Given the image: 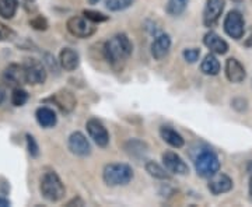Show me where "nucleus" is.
Here are the masks:
<instances>
[{"instance_id":"5","label":"nucleus","mask_w":252,"mask_h":207,"mask_svg":"<svg viewBox=\"0 0 252 207\" xmlns=\"http://www.w3.org/2000/svg\"><path fill=\"white\" fill-rule=\"evenodd\" d=\"M95 24L87 17L74 16L67 20V31L77 38H89L95 32Z\"/></svg>"},{"instance_id":"9","label":"nucleus","mask_w":252,"mask_h":207,"mask_svg":"<svg viewBox=\"0 0 252 207\" xmlns=\"http://www.w3.org/2000/svg\"><path fill=\"white\" fill-rule=\"evenodd\" d=\"M225 0H207L203 9V26L212 28L219 23L224 11Z\"/></svg>"},{"instance_id":"27","label":"nucleus","mask_w":252,"mask_h":207,"mask_svg":"<svg viewBox=\"0 0 252 207\" xmlns=\"http://www.w3.org/2000/svg\"><path fill=\"white\" fill-rule=\"evenodd\" d=\"M83 16L89 18L90 21L94 23V24H97V23H104V21L108 20V17H107L105 14L98 13V11H93V10H84V11H83Z\"/></svg>"},{"instance_id":"25","label":"nucleus","mask_w":252,"mask_h":207,"mask_svg":"<svg viewBox=\"0 0 252 207\" xmlns=\"http://www.w3.org/2000/svg\"><path fill=\"white\" fill-rule=\"evenodd\" d=\"M28 97L30 95H28L27 91L21 89V87H17V89L13 90V94H11V104L14 107H23L28 101Z\"/></svg>"},{"instance_id":"16","label":"nucleus","mask_w":252,"mask_h":207,"mask_svg":"<svg viewBox=\"0 0 252 207\" xmlns=\"http://www.w3.org/2000/svg\"><path fill=\"white\" fill-rule=\"evenodd\" d=\"M203 44L212 54L225 55L228 52V44L215 31L207 32L205 38H203Z\"/></svg>"},{"instance_id":"28","label":"nucleus","mask_w":252,"mask_h":207,"mask_svg":"<svg viewBox=\"0 0 252 207\" xmlns=\"http://www.w3.org/2000/svg\"><path fill=\"white\" fill-rule=\"evenodd\" d=\"M184 59L188 62V63H195L200 56V49L198 48H189V49H185L184 51Z\"/></svg>"},{"instance_id":"23","label":"nucleus","mask_w":252,"mask_h":207,"mask_svg":"<svg viewBox=\"0 0 252 207\" xmlns=\"http://www.w3.org/2000/svg\"><path fill=\"white\" fill-rule=\"evenodd\" d=\"M18 9L17 0H0V17L10 20L16 16Z\"/></svg>"},{"instance_id":"20","label":"nucleus","mask_w":252,"mask_h":207,"mask_svg":"<svg viewBox=\"0 0 252 207\" xmlns=\"http://www.w3.org/2000/svg\"><path fill=\"white\" fill-rule=\"evenodd\" d=\"M35 118L38 125L42 127H54L58 122V117L55 114L54 109L48 108V107H41V108L36 109Z\"/></svg>"},{"instance_id":"18","label":"nucleus","mask_w":252,"mask_h":207,"mask_svg":"<svg viewBox=\"0 0 252 207\" xmlns=\"http://www.w3.org/2000/svg\"><path fill=\"white\" fill-rule=\"evenodd\" d=\"M59 63L66 72H73L80 64V56L72 48H63L59 54Z\"/></svg>"},{"instance_id":"3","label":"nucleus","mask_w":252,"mask_h":207,"mask_svg":"<svg viewBox=\"0 0 252 207\" xmlns=\"http://www.w3.org/2000/svg\"><path fill=\"white\" fill-rule=\"evenodd\" d=\"M193 165L202 178H210L220 171V160L215 151L210 148H202L193 157Z\"/></svg>"},{"instance_id":"19","label":"nucleus","mask_w":252,"mask_h":207,"mask_svg":"<svg viewBox=\"0 0 252 207\" xmlns=\"http://www.w3.org/2000/svg\"><path fill=\"white\" fill-rule=\"evenodd\" d=\"M160 136H161V139L165 143L168 144V146H171V147H174V148H181L185 144L184 137L175 129H172L171 126L160 127Z\"/></svg>"},{"instance_id":"8","label":"nucleus","mask_w":252,"mask_h":207,"mask_svg":"<svg viewBox=\"0 0 252 207\" xmlns=\"http://www.w3.org/2000/svg\"><path fill=\"white\" fill-rule=\"evenodd\" d=\"M1 81L13 89H17V87H21L23 84H27L24 66L17 63L9 64L1 73Z\"/></svg>"},{"instance_id":"30","label":"nucleus","mask_w":252,"mask_h":207,"mask_svg":"<svg viewBox=\"0 0 252 207\" xmlns=\"http://www.w3.org/2000/svg\"><path fill=\"white\" fill-rule=\"evenodd\" d=\"M16 36V32L0 21V41H10Z\"/></svg>"},{"instance_id":"34","label":"nucleus","mask_w":252,"mask_h":207,"mask_svg":"<svg viewBox=\"0 0 252 207\" xmlns=\"http://www.w3.org/2000/svg\"><path fill=\"white\" fill-rule=\"evenodd\" d=\"M248 189H250V196H251L252 199V177L251 179H250V188H248Z\"/></svg>"},{"instance_id":"21","label":"nucleus","mask_w":252,"mask_h":207,"mask_svg":"<svg viewBox=\"0 0 252 207\" xmlns=\"http://www.w3.org/2000/svg\"><path fill=\"white\" fill-rule=\"evenodd\" d=\"M144 168H146V172H147L150 177H153L154 179H160V180L171 179V172H168V170H167L165 167L162 168L161 165H158L157 162L147 161L146 162V165H144Z\"/></svg>"},{"instance_id":"12","label":"nucleus","mask_w":252,"mask_h":207,"mask_svg":"<svg viewBox=\"0 0 252 207\" xmlns=\"http://www.w3.org/2000/svg\"><path fill=\"white\" fill-rule=\"evenodd\" d=\"M67 147L74 155H79V157H87L91 154L90 142L81 132H74L69 136Z\"/></svg>"},{"instance_id":"32","label":"nucleus","mask_w":252,"mask_h":207,"mask_svg":"<svg viewBox=\"0 0 252 207\" xmlns=\"http://www.w3.org/2000/svg\"><path fill=\"white\" fill-rule=\"evenodd\" d=\"M4 99H6V89H4V86L0 84V105L4 102Z\"/></svg>"},{"instance_id":"4","label":"nucleus","mask_w":252,"mask_h":207,"mask_svg":"<svg viewBox=\"0 0 252 207\" xmlns=\"http://www.w3.org/2000/svg\"><path fill=\"white\" fill-rule=\"evenodd\" d=\"M133 178V170L127 164H108L102 171V179L108 186H122Z\"/></svg>"},{"instance_id":"7","label":"nucleus","mask_w":252,"mask_h":207,"mask_svg":"<svg viewBox=\"0 0 252 207\" xmlns=\"http://www.w3.org/2000/svg\"><path fill=\"white\" fill-rule=\"evenodd\" d=\"M24 70H26V79L27 84L36 86V84H44L46 80V69L42 62L28 58L24 62Z\"/></svg>"},{"instance_id":"26","label":"nucleus","mask_w":252,"mask_h":207,"mask_svg":"<svg viewBox=\"0 0 252 207\" xmlns=\"http://www.w3.org/2000/svg\"><path fill=\"white\" fill-rule=\"evenodd\" d=\"M133 0H105V7L111 11H122L130 7Z\"/></svg>"},{"instance_id":"22","label":"nucleus","mask_w":252,"mask_h":207,"mask_svg":"<svg viewBox=\"0 0 252 207\" xmlns=\"http://www.w3.org/2000/svg\"><path fill=\"white\" fill-rule=\"evenodd\" d=\"M200 70L203 74H207V76H217L219 72H220V62L217 59L215 54L206 55L205 59L202 60L200 63Z\"/></svg>"},{"instance_id":"15","label":"nucleus","mask_w":252,"mask_h":207,"mask_svg":"<svg viewBox=\"0 0 252 207\" xmlns=\"http://www.w3.org/2000/svg\"><path fill=\"white\" fill-rule=\"evenodd\" d=\"M51 101H52L55 105L61 109L62 112H64V114L72 112L73 109L76 108V104H77V101H76V98H74V95H73L70 91H66V90L55 92L54 95L51 97Z\"/></svg>"},{"instance_id":"14","label":"nucleus","mask_w":252,"mask_h":207,"mask_svg":"<svg viewBox=\"0 0 252 207\" xmlns=\"http://www.w3.org/2000/svg\"><path fill=\"white\" fill-rule=\"evenodd\" d=\"M225 77L228 79L230 83L240 84L247 77L245 67L235 58H230V59L225 60Z\"/></svg>"},{"instance_id":"6","label":"nucleus","mask_w":252,"mask_h":207,"mask_svg":"<svg viewBox=\"0 0 252 207\" xmlns=\"http://www.w3.org/2000/svg\"><path fill=\"white\" fill-rule=\"evenodd\" d=\"M225 34L231 36L233 39H241L245 32V21H244L243 14L237 10H231L224 18Z\"/></svg>"},{"instance_id":"10","label":"nucleus","mask_w":252,"mask_h":207,"mask_svg":"<svg viewBox=\"0 0 252 207\" xmlns=\"http://www.w3.org/2000/svg\"><path fill=\"white\" fill-rule=\"evenodd\" d=\"M86 127H87V132H89V136L93 139V142L97 144L98 147H107L109 143V133L107 130V127L104 126L98 119H90L87 123H86Z\"/></svg>"},{"instance_id":"31","label":"nucleus","mask_w":252,"mask_h":207,"mask_svg":"<svg viewBox=\"0 0 252 207\" xmlns=\"http://www.w3.org/2000/svg\"><path fill=\"white\" fill-rule=\"evenodd\" d=\"M26 137H27V148L30 155H31V157H38V155H39V147H38V144H36L34 136L27 135Z\"/></svg>"},{"instance_id":"24","label":"nucleus","mask_w":252,"mask_h":207,"mask_svg":"<svg viewBox=\"0 0 252 207\" xmlns=\"http://www.w3.org/2000/svg\"><path fill=\"white\" fill-rule=\"evenodd\" d=\"M188 0H168L167 4V13L170 16H180L187 9Z\"/></svg>"},{"instance_id":"36","label":"nucleus","mask_w":252,"mask_h":207,"mask_svg":"<svg viewBox=\"0 0 252 207\" xmlns=\"http://www.w3.org/2000/svg\"><path fill=\"white\" fill-rule=\"evenodd\" d=\"M233 1H243V0H233Z\"/></svg>"},{"instance_id":"29","label":"nucleus","mask_w":252,"mask_h":207,"mask_svg":"<svg viewBox=\"0 0 252 207\" xmlns=\"http://www.w3.org/2000/svg\"><path fill=\"white\" fill-rule=\"evenodd\" d=\"M30 26L38 30V31H45L46 28H48V21L42 16H36V17H34L30 21Z\"/></svg>"},{"instance_id":"17","label":"nucleus","mask_w":252,"mask_h":207,"mask_svg":"<svg viewBox=\"0 0 252 207\" xmlns=\"http://www.w3.org/2000/svg\"><path fill=\"white\" fill-rule=\"evenodd\" d=\"M171 48V38L168 34H161V35L156 36V39L152 44V55L156 60H161L164 59Z\"/></svg>"},{"instance_id":"2","label":"nucleus","mask_w":252,"mask_h":207,"mask_svg":"<svg viewBox=\"0 0 252 207\" xmlns=\"http://www.w3.org/2000/svg\"><path fill=\"white\" fill-rule=\"evenodd\" d=\"M39 190H41L42 198L46 199L48 202H52V203L62 200L66 195L63 182L59 178V175L54 171H48L44 174V177L41 178V183H39Z\"/></svg>"},{"instance_id":"1","label":"nucleus","mask_w":252,"mask_h":207,"mask_svg":"<svg viewBox=\"0 0 252 207\" xmlns=\"http://www.w3.org/2000/svg\"><path fill=\"white\" fill-rule=\"evenodd\" d=\"M132 51H133V45L126 34L114 35L104 45L105 59L108 60V63L115 72H121L125 67L127 59L132 55Z\"/></svg>"},{"instance_id":"33","label":"nucleus","mask_w":252,"mask_h":207,"mask_svg":"<svg viewBox=\"0 0 252 207\" xmlns=\"http://www.w3.org/2000/svg\"><path fill=\"white\" fill-rule=\"evenodd\" d=\"M10 206V200L9 199L0 198V207H9Z\"/></svg>"},{"instance_id":"13","label":"nucleus","mask_w":252,"mask_h":207,"mask_svg":"<svg viewBox=\"0 0 252 207\" xmlns=\"http://www.w3.org/2000/svg\"><path fill=\"white\" fill-rule=\"evenodd\" d=\"M233 185L234 182L233 179L225 175V174H221V172H217L213 177L209 178V183H207V188L209 190L213 193V195H223V193H227L230 190L233 189Z\"/></svg>"},{"instance_id":"35","label":"nucleus","mask_w":252,"mask_h":207,"mask_svg":"<svg viewBox=\"0 0 252 207\" xmlns=\"http://www.w3.org/2000/svg\"><path fill=\"white\" fill-rule=\"evenodd\" d=\"M89 1H90V4H97L99 0H89Z\"/></svg>"},{"instance_id":"11","label":"nucleus","mask_w":252,"mask_h":207,"mask_svg":"<svg viewBox=\"0 0 252 207\" xmlns=\"http://www.w3.org/2000/svg\"><path fill=\"white\" fill-rule=\"evenodd\" d=\"M162 165L168 170L171 174H177V175H187L189 172L187 162L182 160V157L178 155L174 151H165L161 155Z\"/></svg>"}]
</instances>
